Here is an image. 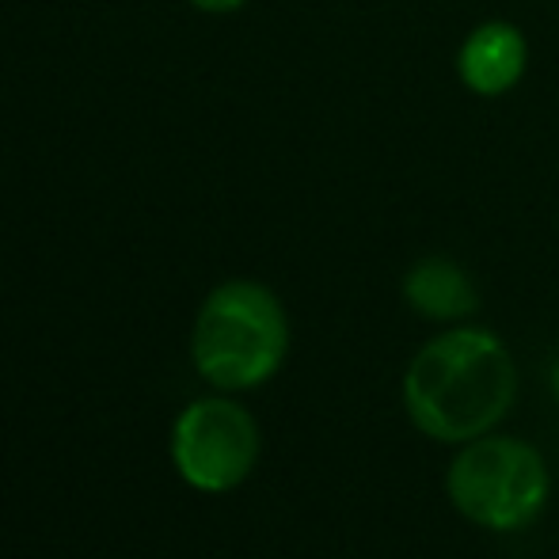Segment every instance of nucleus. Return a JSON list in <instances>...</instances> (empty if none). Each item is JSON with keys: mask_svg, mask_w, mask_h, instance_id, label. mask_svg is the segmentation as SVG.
I'll return each instance as SVG.
<instances>
[{"mask_svg": "<svg viewBox=\"0 0 559 559\" xmlns=\"http://www.w3.org/2000/svg\"><path fill=\"white\" fill-rule=\"evenodd\" d=\"M518 400L510 346L487 328H449L419 346L404 373L407 419L442 445L491 435Z\"/></svg>", "mask_w": 559, "mask_h": 559, "instance_id": "f257e3e1", "label": "nucleus"}, {"mask_svg": "<svg viewBox=\"0 0 559 559\" xmlns=\"http://www.w3.org/2000/svg\"><path fill=\"white\" fill-rule=\"evenodd\" d=\"M194 366L210 384L243 392L271 381L289 350V324L282 301L266 286L236 278L206 297L194 320Z\"/></svg>", "mask_w": 559, "mask_h": 559, "instance_id": "f03ea898", "label": "nucleus"}, {"mask_svg": "<svg viewBox=\"0 0 559 559\" xmlns=\"http://www.w3.org/2000/svg\"><path fill=\"white\" fill-rule=\"evenodd\" d=\"M445 495L461 518L491 533H518L548 502V464L530 442L484 435L464 442L445 472Z\"/></svg>", "mask_w": 559, "mask_h": 559, "instance_id": "7ed1b4c3", "label": "nucleus"}, {"mask_svg": "<svg viewBox=\"0 0 559 559\" xmlns=\"http://www.w3.org/2000/svg\"><path fill=\"white\" fill-rule=\"evenodd\" d=\"M179 476L199 491H233L259 461V427L236 400H194L171 430Z\"/></svg>", "mask_w": 559, "mask_h": 559, "instance_id": "20e7f679", "label": "nucleus"}, {"mask_svg": "<svg viewBox=\"0 0 559 559\" xmlns=\"http://www.w3.org/2000/svg\"><path fill=\"white\" fill-rule=\"evenodd\" d=\"M525 61H530V46L525 35L514 23H479L468 38H464L461 53H456V69H461V81L468 84L476 96H502L510 92L525 73Z\"/></svg>", "mask_w": 559, "mask_h": 559, "instance_id": "39448f33", "label": "nucleus"}, {"mask_svg": "<svg viewBox=\"0 0 559 559\" xmlns=\"http://www.w3.org/2000/svg\"><path fill=\"white\" fill-rule=\"evenodd\" d=\"M404 297L419 317L438 320V324H456L468 320L479 309L476 282L468 278L461 263L445 255H427L407 271Z\"/></svg>", "mask_w": 559, "mask_h": 559, "instance_id": "423d86ee", "label": "nucleus"}, {"mask_svg": "<svg viewBox=\"0 0 559 559\" xmlns=\"http://www.w3.org/2000/svg\"><path fill=\"white\" fill-rule=\"evenodd\" d=\"M191 4L202 8V12L225 15V12H236V8H243V0H191Z\"/></svg>", "mask_w": 559, "mask_h": 559, "instance_id": "0eeeda50", "label": "nucleus"}, {"mask_svg": "<svg viewBox=\"0 0 559 559\" xmlns=\"http://www.w3.org/2000/svg\"><path fill=\"white\" fill-rule=\"evenodd\" d=\"M552 392H556V400H559V361L552 366Z\"/></svg>", "mask_w": 559, "mask_h": 559, "instance_id": "6e6552de", "label": "nucleus"}]
</instances>
